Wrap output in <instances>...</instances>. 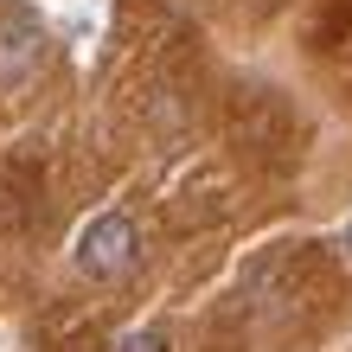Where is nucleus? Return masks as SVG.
I'll return each mask as SVG.
<instances>
[{
    "label": "nucleus",
    "mask_w": 352,
    "mask_h": 352,
    "mask_svg": "<svg viewBox=\"0 0 352 352\" xmlns=\"http://www.w3.org/2000/svg\"><path fill=\"white\" fill-rule=\"evenodd\" d=\"M141 263V231L129 212H102L84 224V237H77V269H84L90 282H122L135 276Z\"/></svg>",
    "instance_id": "obj_1"
},
{
    "label": "nucleus",
    "mask_w": 352,
    "mask_h": 352,
    "mask_svg": "<svg viewBox=\"0 0 352 352\" xmlns=\"http://www.w3.org/2000/svg\"><path fill=\"white\" fill-rule=\"evenodd\" d=\"M45 52H52L45 26L7 13V19H0V90H7V96H13V90H32L38 71H45Z\"/></svg>",
    "instance_id": "obj_2"
},
{
    "label": "nucleus",
    "mask_w": 352,
    "mask_h": 352,
    "mask_svg": "<svg viewBox=\"0 0 352 352\" xmlns=\"http://www.w3.org/2000/svg\"><path fill=\"white\" fill-rule=\"evenodd\" d=\"M109 352H173V346H167V333H154V327H135V333H122Z\"/></svg>",
    "instance_id": "obj_3"
},
{
    "label": "nucleus",
    "mask_w": 352,
    "mask_h": 352,
    "mask_svg": "<svg viewBox=\"0 0 352 352\" xmlns=\"http://www.w3.org/2000/svg\"><path fill=\"white\" fill-rule=\"evenodd\" d=\"M340 243H346V256H352V224H346V237H340Z\"/></svg>",
    "instance_id": "obj_4"
}]
</instances>
